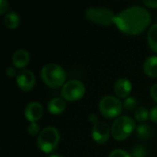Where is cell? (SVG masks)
I'll return each instance as SVG.
<instances>
[{
  "instance_id": "6da1fadb",
  "label": "cell",
  "mask_w": 157,
  "mask_h": 157,
  "mask_svg": "<svg viewBox=\"0 0 157 157\" xmlns=\"http://www.w3.org/2000/svg\"><path fill=\"white\" fill-rule=\"evenodd\" d=\"M152 17L147 8L141 6H129L119 12L114 19L118 29L130 35L142 33L151 23Z\"/></svg>"
},
{
  "instance_id": "7a4b0ae2",
  "label": "cell",
  "mask_w": 157,
  "mask_h": 157,
  "mask_svg": "<svg viewBox=\"0 0 157 157\" xmlns=\"http://www.w3.org/2000/svg\"><path fill=\"white\" fill-rule=\"evenodd\" d=\"M42 81L50 87L57 88L65 84L66 74L64 69L56 63H47L40 71Z\"/></svg>"
},
{
  "instance_id": "3957f363",
  "label": "cell",
  "mask_w": 157,
  "mask_h": 157,
  "mask_svg": "<svg viewBox=\"0 0 157 157\" xmlns=\"http://www.w3.org/2000/svg\"><path fill=\"white\" fill-rule=\"evenodd\" d=\"M60 132L53 126H48L44 128L39 134L37 145L41 152L45 154H51L56 150L60 144Z\"/></svg>"
},
{
  "instance_id": "277c9868",
  "label": "cell",
  "mask_w": 157,
  "mask_h": 157,
  "mask_svg": "<svg viewBox=\"0 0 157 157\" xmlns=\"http://www.w3.org/2000/svg\"><path fill=\"white\" fill-rule=\"evenodd\" d=\"M135 129V121L130 116L118 117L111 126V135L117 141H124Z\"/></svg>"
},
{
  "instance_id": "5b68a950",
  "label": "cell",
  "mask_w": 157,
  "mask_h": 157,
  "mask_svg": "<svg viewBox=\"0 0 157 157\" xmlns=\"http://www.w3.org/2000/svg\"><path fill=\"white\" fill-rule=\"evenodd\" d=\"M116 14L108 7L90 6L86 10V17L93 23L109 26L114 24Z\"/></svg>"
},
{
  "instance_id": "8992f818",
  "label": "cell",
  "mask_w": 157,
  "mask_h": 157,
  "mask_svg": "<svg viewBox=\"0 0 157 157\" xmlns=\"http://www.w3.org/2000/svg\"><path fill=\"white\" fill-rule=\"evenodd\" d=\"M100 113L108 119H113L119 117L122 111L123 103L114 96L103 97L98 104Z\"/></svg>"
},
{
  "instance_id": "52a82bcc",
  "label": "cell",
  "mask_w": 157,
  "mask_h": 157,
  "mask_svg": "<svg viewBox=\"0 0 157 157\" xmlns=\"http://www.w3.org/2000/svg\"><path fill=\"white\" fill-rule=\"evenodd\" d=\"M86 93V87L82 81L77 79H72L63 86L61 90L62 98L67 101H75L84 97Z\"/></svg>"
},
{
  "instance_id": "ba28073f",
  "label": "cell",
  "mask_w": 157,
  "mask_h": 157,
  "mask_svg": "<svg viewBox=\"0 0 157 157\" xmlns=\"http://www.w3.org/2000/svg\"><path fill=\"white\" fill-rule=\"evenodd\" d=\"M16 82H17V86L21 90L29 91L34 87L36 84L35 75L30 70H28V69L21 70L19 73H17L16 76Z\"/></svg>"
},
{
  "instance_id": "9c48e42d",
  "label": "cell",
  "mask_w": 157,
  "mask_h": 157,
  "mask_svg": "<svg viewBox=\"0 0 157 157\" xmlns=\"http://www.w3.org/2000/svg\"><path fill=\"white\" fill-rule=\"evenodd\" d=\"M111 129L104 121H98L93 126L92 138L98 144H105L110 137Z\"/></svg>"
},
{
  "instance_id": "30bf717a",
  "label": "cell",
  "mask_w": 157,
  "mask_h": 157,
  "mask_svg": "<svg viewBox=\"0 0 157 157\" xmlns=\"http://www.w3.org/2000/svg\"><path fill=\"white\" fill-rule=\"evenodd\" d=\"M24 115L29 122H37L43 115V107L37 101L29 102L25 108Z\"/></svg>"
},
{
  "instance_id": "8fae6325",
  "label": "cell",
  "mask_w": 157,
  "mask_h": 157,
  "mask_svg": "<svg viewBox=\"0 0 157 157\" xmlns=\"http://www.w3.org/2000/svg\"><path fill=\"white\" fill-rule=\"evenodd\" d=\"M132 89V82L125 77L119 78L114 85L115 94L121 98H126L129 97Z\"/></svg>"
},
{
  "instance_id": "7c38bea8",
  "label": "cell",
  "mask_w": 157,
  "mask_h": 157,
  "mask_svg": "<svg viewBox=\"0 0 157 157\" xmlns=\"http://www.w3.org/2000/svg\"><path fill=\"white\" fill-rule=\"evenodd\" d=\"M30 62V54L25 49L17 50L12 56V63L16 68H24Z\"/></svg>"
},
{
  "instance_id": "4fadbf2b",
  "label": "cell",
  "mask_w": 157,
  "mask_h": 157,
  "mask_svg": "<svg viewBox=\"0 0 157 157\" xmlns=\"http://www.w3.org/2000/svg\"><path fill=\"white\" fill-rule=\"evenodd\" d=\"M48 110L50 113L54 114V115H58L63 113L65 109H66V102L63 98H59V97H55L52 98L47 105Z\"/></svg>"
},
{
  "instance_id": "5bb4252c",
  "label": "cell",
  "mask_w": 157,
  "mask_h": 157,
  "mask_svg": "<svg viewBox=\"0 0 157 157\" xmlns=\"http://www.w3.org/2000/svg\"><path fill=\"white\" fill-rule=\"evenodd\" d=\"M144 73L151 76L157 77V56L152 55L145 59L144 63Z\"/></svg>"
},
{
  "instance_id": "9a60e30c",
  "label": "cell",
  "mask_w": 157,
  "mask_h": 157,
  "mask_svg": "<svg viewBox=\"0 0 157 157\" xmlns=\"http://www.w3.org/2000/svg\"><path fill=\"white\" fill-rule=\"evenodd\" d=\"M20 22V17L17 12L11 11L6 14L4 17V24L9 29H15Z\"/></svg>"
},
{
  "instance_id": "2e32d148",
  "label": "cell",
  "mask_w": 157,
  "mask_h": 157,
  "mask_svg": "<svg viewBox=\"0 0 157 157\" xmlns=\"http://www.w3.org/2000/svg\"><path fill=\"white\" fill-rule=\"evenodd\" d=\"M147 39H148V43L151 47V49L157 52V23L154 24L149 31H148V35H147Z\"/></svg>"
},
{
  "instance_id": "e0dca14e",
  "label": "cell",
  "mask_w": 157,
  "mask_h": 157,
  "mask_svg": "<svg viewBox=\"0 0 157 157\" xmlns=\"http://www.w3.org/2000/svg\"><path fill=\"white\" fill-rule=\"evenodd\" d=\"M136 133L141 139H148L152 135V129L149 125L143 123L136 128Z\"/></svg>"
},
{
  "instance_id": "ac0fdd59",
  "label": "cell",
  "mask_w": 157,
  "mask_h": 157,
  "mask_svg": "<svg viewBox=\"0 0 157 157\" xmlns=\"http://www.w3.org/2000/svg\"><path fill=\"white\" fill-rule=\"evenodd\" d=\"M134 118L138 121H145L148 118H150V111L145 107H139L134 112Z\"/></svg>"
},
{
  "instance_id": "d6986e66",
  "label": "cell",
  "mask_w": 157,
  "mask_h": 157,
  "mask_svg": "<svg viewBox=\"0 0 157 157\" xmlns=\"http://www.w3.org/2000/svg\"><path fill=\"white\" fill-rule=\"evenodd\" d=\"M131 155L132 157H145L147 155V150L144 145L138 144L132 149Z\"/></svg>"
},
{
  "instance_id": "ffe728a7",
  "label": "cell",
  "mask_w": 157,
  "mask_h": 157,
  "mask_svg": "<svg viewBox=\"0 0 157 157\" xmlns=\"http://www.w3.org/2000/svg\"><path fill=\"white\" fill-rule=\"evenodd\" d=\"M28 132L32 136H39V134L40 133V125L37 122H30L29 125L28 126Z\"/></svg>"
},
{
  "instance_id": "44dd1931",
  "label": "cell",
  "mask_w": 157,
  "mask_h": 157,
  "mask_svg": "<svg viewBox=\"0 0 157 157\" xmlns=\"http://www.w3.org/2000/svg\"><path fill=\"white\" fill-rule=\"evenodd\" d=\"M137 105V101L136 99L133 98V97H128L124 99V102H123V107L126 109H133Z\"/></svg>"
},
{
  "instance_id": "7402d4cb",
  "label": "cell",
  "mask_w": 157,
  "mask_h": 157,
  "mask_svg": "<svg viewBox=\"0 0 157 157\" xmlns=\"http://www.w3.org/2000/svg\"><path fill=\"white\" fill-rule=\"evenodd\" d=\"M109 157H132L130 153L122 149H115L109 155Z\"/></svg>"
},
{
  "instance_id": "603a6c76",
  "label": "cell",
  "mask_w": 157,
  "mask_h": 157,
  "mask_svg": "<svg viewBox=\"0 0 157 157\" xmlns=\"http://www.w3.org/2000/svg\"><path fill=\"white\" fill-rule=\"evenodd\" d=\"M150 119L152 121L157 123V105L153 107L152 109L150 110Z\"/></svg>"
},
{
  "instance_id": "cb8c5ba5",
  "label": "cell",
  "mask_w": 157,
  "mask_h": 157,
  "mask_svg": "<svg viewBox=\"0 0 157 157\" xmlns=\"http://www.w3.org/2000/svg\"><path fill=\"white\" fill-rule=\"evenodd\" d=\"M8 6H9V4L7 1H6V0L0 1V14L1 15H3L8 9Z\"/></svg>"
},
{
  "instance_id": "d4e9b609",
  "label": "cell",
  "mask_w": 157,
  "mask_h": 157,
  "mask_svg": "<svg viewBox=\"0 0 157 157\" xmlns=\"http://www.w3.org/2000/svg\"><path fill=\"white\" fill-rule=\"evenodd\" d=\"M6 75L9 77H14V76H17V72H16V69L15 67L13 66H8L6 69Z\"/></svg>"
},
{
  "instance_id": "484cf974",
  "label": "cell",
  "mask_w": 157,
  "mask_h": 157,
  "mask_svg": "<svg viewBox=\"0 0 157 157\" xmlns=\"http://www.w3.org/2000/svg\"><path fill=\"white\" fill-rule=\"evenodd\" d=\"M150 95H151L152 98H153L155 102H157V83L156 84H154V85L151 86Z\"/></svg>"
},
{
  "instance_id": "4316f807",
  "label": "cell",
  "mask_w": 157,
  "mask_h": 157,
  "mask_svg": "<svg viewBox=\"0 0 157 157\" xmlns=\"http://www.w3.org/2000/svg\"><path fill=\"white\" fill-rule=\"evenodd\" d=\"M144 4L149 7L157 8V0H144Z\"/></svg>"
},
{
  "instance_id": "83f0119b",
  "label": "cell",
  "mask_w": 157,
  "mask_h": 157,
  "mask_svg": "<svg viewBox=\"0 0 157 157\" xmlns=\"http://www.w3.org/2000/svg\"><path fill=\"white\" fill-rule=\"evenodd\" d=\"M88 120H89V121H90L91 123H93V125H95L96 123L98 122V116H97L96 114H91V115L89 116Z\"/></svg>"
},
{
  "instance_id": "f1b7e54d",
  "label": "cell",
  "mask_w": 157,
  "mask_h": 157,
  "mask_svg": "<svg viewBox=\"0 0 157 157\" xmlns=\"http://www.w3.org/2000/svg\"><path fill=\"white\" fill-rule=\"evenodd\" d=\"M48 157H63L62 155H58V154H52V155H50Z\"/></svg>"
}]
</instances>
